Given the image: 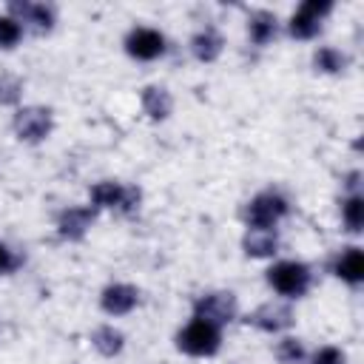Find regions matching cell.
Returning <instances> with one entry per match:
<instances>
[{
	"label": "cell",
	"mask_w": 364,
	"mask_h": 364,
	"mask_svg": "<svg viewBox=\"0 0 364 364\" xmlns=\"http://www.w3.org/2000/svg\"><path fill=\"white\" fill-rule=\"evenodd\" d=\"M219 341H222L219 327H213L202 318H193L176 338L179 350L188 353V355H213L219 350Z\"/></svg>",
	"instance_id": "1"
},
{
	"label": "cell",
	"mask_w": 364,
	"mask_h": 364,
	"mask_svg": "<svg viewBox=\"0 0 364 364\" xmlns=\"http://www.w3.org/2000/svg\"><path fill=\"white\" fill-rule=\"evenodd\" d=\"M267 282L282 293V296H304V290L310 287V270L301 262H279L267 270Z\"/></svg>",
	"instance_id": "2"
},
{
	"label": "cell",
	"mask_w": 364,
	"mask_h": 364,
	"mask_svg": "<svg viewBox=\"0 0 364 364\" xmlns=\"http://www.w3.org/2000/svg\"><path fill=\"white\" fill-rule=\"evenodd\" d=\"M193 313H196V318L219 327V324L233 321V316H236V299H233V293H208V296L196 299Z\"/></svg>",
	"instance_id": "3"
},
{
	"label": "cell",
	"mask_w": 364,
	"mask_h": 364,
	"mask_svg": "<svg viewBox=\"0 0 364 364\" xmlns=\"http://www.w3.org/2000/svg\"><path fill=\"white\" fill-rule=\"evenodd\" d=\"M330 9H333L330 0H307V3H301V9H299V11L293 14V20H290V34L299 37V40L316 37L318 28H321V17H324Z\"/></svg>",
	"instance_id": "4"
},
{
	"label": "cell",
	"mask_w": 364,
	"mask_h": 364,
	"mask_svg": "<svg viewBox=\"0 0 364 364\" xmlns=\"http://www.w3.org/2000/svg\"><path fill=\"white\" fill-rule=\"evenodd\" d=\"M91 199L97 208H122V210H134L139 205V191L136 188H125L119 182H97L91 188Z\"/></svg>",
	"instance_id": "5"
},
{
	"label": "cell",
	"mask_w": 364,
	"mask_h": 364,
	"mask_svg": "<svg viewBox=\"0 0 364 364\" xmlns=\"http://www.w3.org/2000/svg\"><path fill=\"white\" fill-rule=\"evenodd\" d=\"M284 213H287V202L279 193H259L247 205V222L253 228H273L276 219H282Z\"/></svg>",
	"instance_id": "6"
},
{
	"label": "cell",
	"mask_w": 364,
	"mask_h": 364,
	"mask_svg": "<svg viewBox=\"0 0 364 364\" xmlns=\"http://www.w3.org/2000/svg\"><path fill=\"white\" fill-rule=\"evenodd\" d=\"M125 51L136 60H154L165 51V37L156 31V28H134L128 37H125Z\"/></svg>",
	"instance_id": "7"
},
{
	"label": "cell",
	"mask_w": 364,
	"mask_h": 364,
	"mask_svg": "<svg viewBox=\"0 0 364 364\" xmlns=\"http://www.w3.org/2000/svg\"><path fill=\"white\" fill-rule=\"evenodd\" d=\"M14 131L26 142H40L51 131V114L46 108H23L14 117Z\"/></svg>",
	"instance_id": "8"
},
{
	"label": "cell",
	"mask_w": 364,
	"mask_h": 364,
	"mask_svg": "<svg viewBox=\"0 0 364 364\" xmlns=\"http://www.w3.org/2000/svg\"><path fill=\"white\" fill-rule=\"evenodd\" d=\"M247 324H253V327H259L264 333H279V330L293 324V313L284 304H262L259 310H253L247 316Z\"/></svg>",
	"instance_id": "9"
},
{
	"label": "cell",
	"mask_w": 364,
	"mask_h": 364,
	"mask_svg": "<svg viewBox=\"0 0 364 364\" xmlns=\"http://www.w3.org/2000/svg\"><path fill=\"white\" fill-rule=\"evenodd\" d=\"M136 299H139L136 287H131V284H111V287L102 290V310L111 313V316H125V313L134 310Z\"/></svg>",
	"instance_id": "10"
},
{
	"label": "cell",
	"mask_w": 364,
	"mask_h": 364,
	"mask_svg": "<svg viewBox=\"0 0 364 364\" xmlns=\"http://www.w3.org/2000/svg\"><path fill=\"white\" fill-rule=\"evenodd\" d=\"M91 222H94V210L91 208H68L60 216V236H65V239H82L85 230L91 228Z\"/></svg>",
	"instance_id": "11"
},
{
	"label": "cell",
	"mask_w": 364,
	"mask_h": 364,
	"mask_svg": "<svg viewBox=\"0 0 364 364\" xmlns=\"http://www.w3.org/2000/svg\"><path fill=\"white\" fill-rule=\"evenodd\" d=\"M276 247H279V239L273 228H250L245 236V250L250 256H270L276 253Z\"/></svg>",
	"instance_id": "12"
},
{
	"label": "cell",
	"mask_w": 364,
	"mask_h": 364,
	"mask_svg": "<svg viewBox=\"0 0 364 364\" xmlns=\"http://www.w3.org/2000/svg\"><path fill=\"white\" fill-rule=\"evenodd\" d=\"M336 276L344 279V282H350V284H358V282L364 279V256H361L358 247H347V250L338 256V262H336Z\"/></svg>",
	"instance_id": "13"
},
{
	"label": "cell",
	"mask_w": 364,
	"mask_h": 364,
	"mask_svg": "<svg viewBox=\"0 0 364 364\" xmlns=\"http://www.w3.org/2000/svg\"><path fill=\"white\" fill-rule=\"evenodd\" d=\"M171 94L165 91V88H156V85H148L145 91H142V108H145V114L151 117V119H165L168 114H171Z\"/></svg>",
	"instance_id": "14"
},
{
	"label": "cell",
	"mask_w": 364,
	"mask_h": 364,
	"mask_svg": "<svg viewBox=\"0 0 364 364\" xmlns=\"http://www.w3.org/2000/svg\"><path fill=\"white\" fill-rule=\"evenodd\" d=\"M11 11L20 14L26 23H34L40 31L54 26V11L48 6H43V3H11Z\"/></svg>",
	"instance_id": "15"
},
{
	"label": "cell",
	"mask_w": 364,
	"mask_h": 364,
	"mask_svg": "<svg viewBox=\"0 0 364 364\" xmlns=\"http://www.w3.org/2000/svg\"><path fill=\"white\" fill-rule=\"evenodd\" d=\"M191 51H193L196 60L210 63V60H216L219 51H222V37H219L213 28H205V31H199V34L191 40Z\"/></svg>",
	"instance_id": "16"
},
{
	"label": "cell",
	"mask_w": 364,
	"mask_h": 364,
	"mask_svg": "<svg viewBox=\"0 0 364 364\" xmlns=\"http://www.w3.org/2000/svg\"><path fill=\"white\" fill-rule=\"evenodd\" d=\"M276 37V14L270 11H256L250 14V40L256 46H264Z\"/></svg>",
	"instance_id": "17"
},
{
	"label": "cell",
	"mask_w": 364,
	"mask_h": 364,
	"mask_svg": "<svg viewBox=\"0 0 364 364\" xmlns=\"http://www.w3.org/2000/svg\"><path fill=\"white\" fill-rule=\"evenodd\" d=\"M94 347L102 353V355H117L122 350V333L114 330V327H97L94 336H91Z\"/></svg>",
	"instance_id": "18"
},
{
	"label": "cell",
	"mask_w": 364,
	"mask_h": 364,
	"mask_svg": "<svg viewBox=\"0 0 364 364\" xmlns=\"http://www.w3.org/2000/svg\"><path fill=\"white\" fill-rule=\"evenodd\" d=\"M344 65H347V57L341 51H336V48H318L316 51V68H321L327 74H336Z\"/></svg>",
	"instance_id": "19"
},
{
	"label": "cell",
	"mask_w": 364,
	"mask_h": 364,
	"mask_svg": "<svg viewBox=\"0 0 364 364\" xmlns=\"http://www.w3.org/2000/svg\"><path fill=\"white\" fill-rule=\"evenodd\" d=\"M344 222H347V228L355 233V230H361V225H364V199L361 196H350L347 202H344Z\"/></svg>",
	"instance_id": "20"
},
{
	"label": "cell",
	"mask_w": 364,
	"mask_h": 364,
	"mask_svg": "<svg viewBox=\"0 0 364 364\" xmlns=\"http://www.w3.org/2000/svg\"><path fill=\"white\" fill-rule=\"evenodd\" d=\"M276 355L282 364H301L304 361V347L296 338H282L276 347Z\"/></svg>",
	"instance_id": "21"
},
{
	"label": "cell",
	"mask_w": 364,
	"mask_h": 364,
	"mask_svg": "<svg viewBox=\"0 0 364 364\" xmlns=\"http://www.w3.org/2000/svg\"><path fill=\"white\" fill-rule=\"evenodd\" d=\"M23 37V28L14 17H0V46L3 48H11L17 40Z\"/></svg>",
	"instance_id": "22"
},
{
	"label": "cell",
	"mask_w": 364,
	"mask_h": 364,
	"mask_svg": "<svg viewBox=\"0 0 364 364\" xmlns=\"http://www.w3.org/2000/svg\"><path fill=\"white\" fill-rule=\"evenodd\" d=\"M20 100V80H14L11 74H0V102L11 105Z\"/></svg>",
	"instance_id": "23"
},
{
	"label": "cell",
	"mask_w": 364,
	"mask_h": 364,
	"mask_svg": "<svg viewBox=\"0 0 364 364\" xmlns=\"http://www.w3.org/2000/svg\"><path fill=\"white\" fill-rule=\"evenodd\" d=\"M313 364H344V353L338 347H321L316 350Z\"/></svg>",
	"instance_id": "24"
},
{
	"label": "cell",
	"mask_w": 364,
	"mask_h": 364,
	"mask_svg": "<svg viewBox=\"0 0 364 364\" xmlns=\"http://www.w3.org/2000/svg\"><path fill=\"white\" fill-rule=\"evenodd\" d=\"M17 267V259L11 256V250L0 242V273H9V270H14Z\"/></svg>",
	"instance_id": "25"
}]
</instances>
